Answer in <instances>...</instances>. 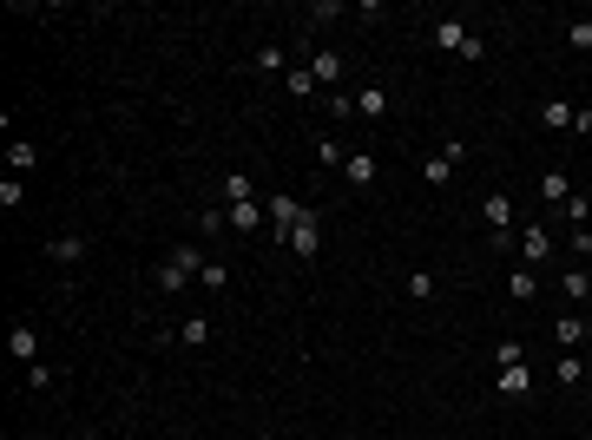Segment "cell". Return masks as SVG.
Listing matches in <instances>:
<instances>
[{"mask_svg": "<svg viewBox=\"0 0 592 440\" xmlns=\"http://www.w3.org/2000/svg\"><path fill=\"white\" fill-rule=\"evenodd\" d=\"M20 197H27V184H20V178H0V204L20 211Z\"/></svg>", "mask_w": 592, "mask_h": 440, "instance_id": "31", "label": "cell"}, {"mask_svg": "<svg viewBox=\"0 0 592 440\" xmlns=\"http://www.w3.org/2000/svg\"><path fill=\"white\" fill-rule=\"evenodd\" d=\"M494 395H507V401H527V395H533V368H527V362L500 368V375H494Z\"/></svg>", "mask_w": 592, "mask_h": 440, "instance_id": "4", "label": "cell"}, {"mask_svg": "<svg viewBox=\"0 0 592 440\" xmlns=\"http://www.w3.org/2000/svg\"><path fill=\"white\" fill-rule=\"evenodd\" d=\"M553 342H560L566 355H580V348L592 342V329L580 323V309H566V316H560V323H553Z\"/></svg>", "mask_w": 592, "mask_h": 440, "instance_id": "6", "label": "cell"}, {"mask_svg": "<svg viewBox=\"0 0 592 440\" xmlns=\"http://www.w3.org/2000/svg\"><path fill=\"white\" fill-rule=\"evenodd\" d=\"M388 112V92L382 86H362V92H355V118H382Z\"/></svg>", "mask_w": 592, "mask_h": 440, "instance_id": "17", "label": "cell"}, {"mask_svg": "<svg viewBox=\"0 0 592 440\" xmlns=\"http://www.w3.org/2000/svg\"><path fill=\"white\" fill-rule=\"evenodd\" d=\"M283 244H290L296 257H316V250H323V224H316V211L303 217V224H290V236H283Z\"/></svg>", "mask_w": 592, "mask_h": 440, "instance_id": "7", "label": "cell"}, {"mask_svg": "<svg viewBox=\"0 0 592 440\" xmlns=\"http://www.w3.org/2000/svg\"><path fill=\"white\" fill-rule=\"evenodd\" d=\"M514 362H527V342H514V335H507V342L494 348V368H514Z\"/></svg>", "mask_w": 592, "mask_h": 440, "instance_id": "27", "label": "cell"}, {"mask_svg": "<svg viewBox=\"0 0 592 440\" xmlns=\"http://www.w3.org/2000/svg\"><path fill=\"white\" fill-rule=\"evenodd\" d=\"M343 158H349V151L336 139H316V164H323V172H343Z\"/></svg>", "mask_w": 592, "mask_h": 440, "instance_id": "23", "label": "cell"}, {"mask_svg": "<svg viewBox=\"0 0 592 440\" xmlns=\"http://www.w3.org/2000/svg\"><path fill=\"white\" fill-rule=\"evenodd\" d=\"M7 348H13V362H40V335H33V329H13Z\"/></svg>", "mask_w": 592, "mask_h": 440, "instance_id": "20", "label": "cell"}, {"mask_svg": "<svg viewBox=\"0 0 592 440\" xmlns=\"http://www.w3.org/2000/svg\"><path fill=\"white\" fill-rule=\"evenodd\" d=\"M310 79L323 92H336V79H343V53H336V46H316V53H310Z\"/></svg>", "mask_w": 592, "mask_h": 440, "instance_id": "5", "label": "cell"}, {"mask_svg": "<svg viewBox=\"0 0 592 440\" xmlns=\"http://www.w3.org/2000/svg\"><path fill=\"white\" fill-rule=\"evenodd\" d=\"M178 342H184V348H205V342H211V323H205V316H184V323H178Z\"/></svg>", "mask_w": 592, "mask_h": 440, "instance_id": "19", "label": "cell"}, {"mask_svg": "<svg viewBox=\"0 0 592 440\" xmlns=\"http://www.w3.org/2000/svg\"><path fill=\"white\" fill-rule=\"evenodd\" d=\"M560 296H566V309H580V302L592 296V269H586V263H572V269H560Z\"/></svg>", "mask_w": 592, "mask_h": 440, "instance_id": "8", "label": "cell"}, {"mask_svg": "<svg viewBox=\"0 0 592 440\" xmlns=\"http://www.w3.org/2000/svg\"><path fill=\"white\" fill-rule=\"evenodd\" d=\"M79 440H99V434H79Z\"/></svg>", "mask_w": 592, "mask_h": 440, "instance_id": "36", "label": "cell"}, {"mask_svg": "<svg viewBox=\"0 0 592 440\" xmlns=\"http://www.w3.org/2000/svg\"><path fill=\"white\" fill-rule=\"evenodd\" d=\"M553 381H560V388H580V381H586V355H560V362H553Z\"/></svg>", "mask_w": 592, "mask_h": 440, "instance_id": "16", "label": "cell"}, {"mask_svg": "<svg viewBox=\"0 0 592 440\" xmlns=\"http://www.w3.org/2000/svg\"><path fill=\"white\" fill-rule=\"evenodd\" d=\"M487 230H494V236H507V230H514V197H507V191H494V197H487Z\"/></svg>", "mask_w": 592, "mask_h": 440, "instance_id": "12", "label": "cell"}, {"mask_svg": "<svg viewBox=\"0 0 592 440\" xmlns=\"http://www.w3.org/2000/svg\"><path fill=\"white\" fill-rule=\"evenodd\" d=\"M539 197H553V204H566V197H572V178H566V172H547V178H539Z\"/></svg>", "mask_w": 592, "mask_h": 440, "instance_id": "21", "label": "cell"}, {"mask_svg": "<svg viewBox=\"0 0 592 440\" xmlns=\"http://www.w3.org/2000/svg\"><path fill=\"white\" fill-rule=\"evenodd\" d=\"M198 283H205V290H224L231 276H224V263H211V257H205V269H198Z\"/></svg>", "mask_w": 592, "mask_h": 440, "instance_id": "32", "label": "cell"}, {"mask_svg": "<svg viewBox=\"0 0 592 440\" xmlns=\"http://www.w3.org/2000/svg\"><path fill=\"white\" fill-rule=\"evenodd\" d=\"M264 217L277 224V236H290V224H303V217H310V204H296L290 191H270V197H264Z\"/></svg>", "mask_w": 592, "mask_h": 440, "instance_id": "3", "label": "cell"}, {"mask_svg": "<svg viewBox=\"0 0 592 440\" xmlns=\"http://www.w3.org/2000/svg\"><path fill=\"white\" fill-rule=\"evenodd\" d=\"M33 164H40V145L33 139H7V178H27Z\"/></svg>", "mask_w": 592, "mask_h": 440, "instance_id": "9", "label": "cell"}, {"mask_svg": "<svg viewBox=\"0 0 592 440\" xmlns=\"http://www.w3.org/2000/svg\"><path fill=\"white\" fill-rule=\"evenodd\" d=\"M283 86H290V99H310V92H323V86L310 79V66H303V73H283Z\"/></svg>", "mask_w": 592, "mask_h": 440, "instance_id": "26", "label": "cell"}, {"mask_svg": "<svg viewBox=\"0 0 592 440\" xmlns=\"http://www.w3.org/2000/svg\"><path fill=\"white\" fill-rule=\"evenodd\" d=\"M566 46H572V53H592V20H572L566 27Z\"/></svg>", "mask_w": 592, "mask_h": 440, "instance_id": "28", "label": "cell"}, {"mask_svg": "<svg viewBox=\"0 0 592 440\" xmlns=\"http://www.w3.org/2000/svg\"><path fill=\"white\" fill-rule=\"evenodd\" d=\"M520 257H527V269H547V257H553V236L533 224L527 236H520Z\"/></svg>", "mask_w": 592, "mask_h": 440, "instance_id": "10", "label": "cell"}, {"mask_svg": "<svg viewBox=\"0 0 592 440\" xmlns=\"http://www.w3.org/2000/svg\"><path fill=\"white\" fill-rule=\"evenodd\" d=\"M421 178H428V184H454V158H442V151L421 158Z\"/></svg>", "mask_w": 592, "mask_h": 440, "instance_id": "22", "label": "cell"}, {"mask_svg": "<svg viewBox=\"0 0 592 440\" xmlns=\"http://www.w3.org/2000/svg\"><path fill=\"white\" fill-rule=\"evenodd\" d=\"M27 388H53V368H46V362H27Z\"/></svg>", "mask_w": 592, "mask_h": 440, "instance_id": "33", "label": "cell"}, {"mask_svg": "<svg viewBox=\"0 0 592 440\" xmlns=\"http://www.w3.org/2000/svg\"><path fill=\"white\" fill-rule=\"evenodd\" d=\"M572 118H580V106H566V99H547V106H539V125H553V132H572Z\"/></svg>", "mask_w": 592, "mask_h": 440, "instance_id": "15", "label": "cell"}, {"mask_svg": "<svg viewBox=\"0 0 592 440\" xmlns=\"http://www.w3.org/2000/svg\"><path fill=\"white\" fill-rule=\"evenodd\" d=\"M46 257H53V263H79V257H86V236H53Z\"/></svg>", "mask_w": 592, "mask_h": 440, "instance_id": "18", "label": "cell"}, {"mask_svg": "<svg viewBox=\"0 0 592 440\" xmlns=\"http://www.w3.org/2000/svg\"><path fill=\"white\" fill-rule=\"evenodd\" d=\"M198 269H205V257H198L191 244H178L172 257H165V269H158V283H165V290L178 296V290H191V276H198Z\"/></svg>", "mask_w": 592, "mask_h": 440, "instance_id": "2", "label": "cell"}, {"mask_svg": "<svg viewBox=\"0 0 592 440\" xmlns=\"http://www.w3.org/2000/svg\"><path fill=\"white\" fill-rule=\"evenodd\" d=\"M434 46L454 53V60H487V40H474L467 20H434Z\"/></svg>", "mask_w": 592, "mask_h": 440, "instance_id": "1", "label": "cell"}, {"mask_svg": "<svg viewBox=\"0 0 592 440\" xmlns=\"http://www.w3.org/2000/svg\"><path fill=\"white\" fill-rule=\"evenodd\" d=\"M507 296H514V302H533V296H539V276H533L527 263H520V269H507Z\"/></svg>", "mask_w": 592, "mask_h": 440, "instance_id": "14", "label": "cell"}, {"mask_svg": "<svg viewBox=\"0 0 592 440\" xmlns=\"http://www.w3.org/2000/svg\"><path fill=\"white\" fill-rule=\"evenodd\" d=\"M224 224H231V230H257V224H270V217H264V197H250V204H231V211H224Z\"/></svg>", "mask_w": 592, "mask_h": 440, "instance_id": "13", "label": "cell"}, {"mask_svg": "<svg viewBox=\"0 0 592 440\" xmlns=\"http://www.w3.org/2000/svg\"><path fill=\"white\" fill-rule=\"evenodd\" d=\"M401 290H409L415 302H428V296H434V276H428V269H409V276H401Z\"/></svg>", "mask_w": 592, "mask_h": 440, "instance_id": "24", "label": "cell"}, {"mask_svg": "<svg viewBox=\"0 0 592 440\" xmlns=\"http://www.w3.org/2000/svg\"><path fill=\"white\" fill-rule=\"evenodd\" d=\"M329 118H355V99L349 92H329Z\"/></svg>", "mask_w": 592, "mask_h": 440, "instance_id": "34", "label": "cell"}, {"mask_svg": "<svg viewBox=\"0 0 592 440\" xmlns=\"http://www.w3.org/2000/svg\"><path fill=\"white\" fill-rule=\"evenodd\" d=\"M224 197H231V204H250V197H257V184H250V178H224Z\"/></svg>", "mask_w": 592, "mask_h": 440, "instance_id": "29", "label": "cell"}, {"mask_svg": "<svg viewBox=\"0 0 592 440\" xmlns=\"http://www.w3.org/2000/svg\"><path fill=\"white\" fill-rule=\"evenodd\" d=\"M343 178L355 184V191H369V184H376V158H369V151H349V158H343Z\"/></svg>", "mask_w": 592, "mask_h": 440, "instance_id": "11", "label": "cell"}, {"mask_svg": "<svg viewBox=\"0 0 592 440\" xmlns=\"http://www.w3.org/2000/svg\"><path fill=\"white\" fill-rule=\"evenodd\" d=\"M586 381H592V342H586Z\"/></svg>", "mask_w": 592, "mask_h": 440, "instance_id": "35", "label": "cell"}, {"mask_svg": "<svg viewBox=\"0 0 592 440\" xmlns=\"http://www.w3.org/2000/svg\"><path fill=\"white\" fill-rule=\"evenodd\" d=\"M560 211H566V224H592V197H566Z\"/></svg>", "mask_w": 592, "mask_h": 440, "instance_id": "30", "label": "cell"}, {"mask_svg": "<svg viewBox=\"0 0 592 440\" xmlns=\"http://www.w3.org/2000/svg\"><path fill=\"white\" fill-rule=\"evenodd\" d=\"M257 73H290V60H283V46H257Z\"/></svg>", "mask_w": 592, "mask_h": 440, "instance_id": "25", "label": "cell"}]
</instances>
